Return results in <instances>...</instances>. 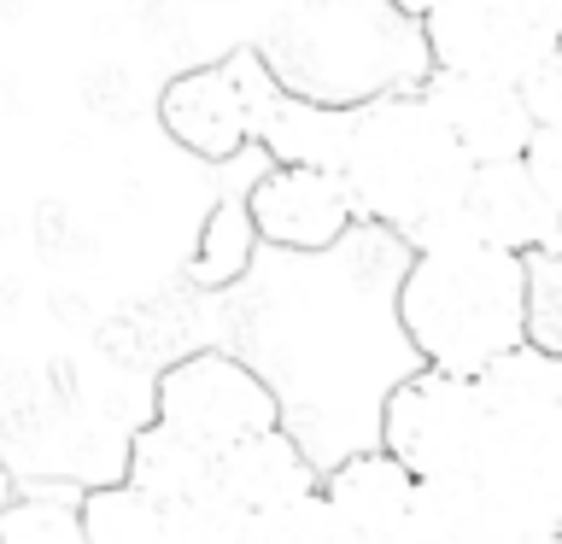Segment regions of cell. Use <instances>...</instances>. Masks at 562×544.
Masks as SVG:
<instances>
[{"instance_id": "obj_1", "label": "cell", "mask_w": 562, "mask_h": 544, "mask_svg": "<svg viewBox=\"0 0 562 544\" xmlns=\"http://www.w3.org/2000/svg\"><path fill=\"white\" fill-rule=\"evenodd\" d=\"M334 170H340L358 217L398 228L411 246L457 240V200L469 182V158L457 152L422 88H393V94L351 105Z\"/></svg>"}, {"instance_id": "obj_2", "label": "cell", "mask_w": 562, "mask_h": 544, "mask_svg": "<svg viewBox=\"0 0 562 544\" xmlns=\"http://www.w3.org/2000/svg\"><path fill=\"white\" fill-rule=\"evenodd\" d=\"M398 328L428 369L481 375L527 345V263L486 240L416 246L398 281Z\"/></svg>"}, {"instance_id": "obj_3", "label": "cell", "mask_w": 562, "mask_h": 544, "mask_svg": "<svg viewBox=\"0 0 562 544\" xmlns=\"http://www.w3.org/2000/svg\"><path fill=\"white\" fill-rule=\"evenodd\" d=\"M258 59L276 88L334 112L416 88L428 70L416 18L386 0H293L258 42Z\"/></svg>"}, {"instance_id": "obj_4", "label": "cell", "mask_w": 562, "mask_h": 544, "mask_svg": "<svg viewBox=\"0 0 562 544\" xmlns=\"http://www.w3.org/2000/svg\"><path fill=\"white\" fill-rule=\"evenodd\" d=\"M381 451L411 468V480L481 474L492 451V398L481 375L428 369L404 375L381 404Z\"/></svg>"}, {"instance_id": "obj_5", "label": "cell", "mask_w": 562, "mask_h": 544, "mask_svg": "<svg viewBox=\"0 0 562 544\" xmlns=\"http://www.w3.org/2000/svg\"><path fill=\"white\" fill-rule=\"evenodd\" d=\"M428 70L521 82L557 47V0H434L416 18Z\"/></svg>"}, {"instance_id": "obj_6", "label": "cell", "mask_w": 562, "mask_h": 544, "mask_svg": "<svg viewBox=\"0 0 562 544\" xmlns=\"http://www.w3.org/2000/svg\"><path fill=\"white\" fill-rule=\"evenodd\" d=\"M153 421H165L205 451H223L246 433L281 421L276 386L235 351H188L153 386Z\"/></svg>"}, {"instance_id": "obj_7", "label": "cell", "mask_w": 562, "mask_h": 544, "mask_svg": "<svg viewBox=\"0 0 562 544\" xmlns=\"http://www.w3.org/2000/svg\"><path fill=\"white\" fill-rule=\"evenodd\" d=\"M246 217L258 228V246L316 258L346 240V228L358 223V205H351L334 165H288V158H276L246 188Z\"/></svg>"}, {"instance_id": "obj_8", "label": "cell", "mask_w": 562, "mask_h": 544, "mask_svg": "<svg viewBox=\"0 0 562 544\" xmlns=\"http://www.w3.org/2000/svg\"><path fill=\"white\" fill-rule=\"evenodd\" d=\"M252 112H258V88H252L240 59L193 65L182 77H170L165 94H158L165 135L182 152L205 158V165H228L252 140Z\"/></svg>"}, {"instance_id": "obj_9", "label": "cell", "mask_w": 562, "mask_h": 544, "mask_svg": "<svg viewBox=\"0 0 562 544\" xmlns=\"http://www.w3.org/2000/svg\"><path fill=\"white\" fill-rule=\"evenodd\" d=\"M422 100L434 105V117L446 123L457 152L469 165H498V158H521L533 140V112H527L521 88L498 77H469V70H422Z\"/></svg>"}, {"instance_id": "obj_10", "label": "cell", "mask_w": 562, "mask_h": 544, "mask_svg": "<svg viewBox=\"0 0 562 544\" xmlns=\"http://www.w3.org/2000/svg\"><path fill=\"white\" fill-rule=\"evenodd\" d=\"M557 205L562 193L539 188L521 158L469 165L463 200H457V235L504 246V252H539V246H557Z\"/></svg>"}, {"instance_id": "obj_11", "label": "cell", "mask_w": 562, "mask_h": 544, "mask_svg": "<svg viewBox=\"0 0 562 544\" xmlns=\"http://www.w3.org/2000/svg\"><path fill=\"white\" fill-rule=\"evenodd\" d=\"M316 491H323V503L334 509V526H340L346 544H411L416 480H411V468L393 463L381 445L351 451L346 463L316 474Z\"/></svg>"}, {"instance_id": "obj_12", "label": "cell", "mask_w": 562, "mask_h": 544, "mask_svg": "<svg viewBox=\"0 0 562 544\" xmlns=\"http://www.w3.org/2000/svg\"><path fill=\"white\" fill-rule=\"evenodd\" d=\"M211 491H223L235 509H270L281 498H299V491H316V468L311 456L299 451V439L281 428H263V433H246L235 445H223L211 456Z\"/></svg>"}, {"instance_id": "obj_13", "label": "cell", "mask_w": 562, "mask_h": 544, "mask_svg": "<svg viewBox=\"0 0 562 544\" xmlns=\"http://www.w3.org/2000/svg\"><path fill=\"white\" fill-rule=\"evenodd\" d=\"M521 521L504 509L481 474L457 480H416L411 498V544H516Z\"/></svg>"}, {"instance_id": "obj_14", "label": "cell", "mask_w": 562, "mask_h": 544, "mask_svg": "<svg viewBox=\"0 0 562 544\" xmlns=\"http://www.w3.org/2000/svg\"><path fill=\"white\" fill-rule=\"evenodd\" d=\"M211 456L217 451L193 445V439H182L176 428H165V421H147V428L130 439L123 480L135 491H147L153 503H188V498H200V491H211Z\"/></svg>"}, {"instance_id": "obj_15", "label": "cell", "mask_w": 562, "mask_h": 544, "mask_svg": "<svg viewBox=\"0 0 562 544\" xmlns=\"http://www.w3.org/2000/svg\"><path fill=\"white\" fill-rule=\"evenodd\" d=\"M252 252H258V228L246 217V200H217L188 252V281L193 287H235L252 270Z\"/></svg>"}, {"instance_id": "obj_16", "label": "cell", "mask_w": 562, "mask_h": 544, "mask_svg": "<svg viewBox=\"0 0 562 544\" xmlns=\"http://www.w3.org/2000/svg\"><path fill=\"white\" fill-rule=\"evenodd\" d=\"M70 509H77V526L88 544H158V533H165V503H153L130 480L82 491Z\"/></svg>"}, {"instance_id": "obj_17", "label": "cell", "mask_w": 562, "mask_h": 544, "mask_svg": "<svg viewBox=\"0 0 562 544\" xmlns=\"http://www.w3.org/2000/svg\"><path fill=\"white\" fill-rule=\"evenodd\" d=\"M240 544H346L334 526V509L323 503V491H299L270 509H252L240 526Z\"/></svg>"}, {"instance_id": "obj_18", "label": "cell", "mask_w": 562, "mask_h": 544, "mask_svg": "<svg viewBox=\"0 0 562 544\" xmlns=\"http://www.w3.org/2000/svg\"><path fill=\"white\" fill-rule=\"evenodd\" d=\"M246 509H235L223 491H200L188 503H165V533L158 544H240Z\"/></svg>"}, {"instance_id": "obj_19", "label": "cell", "mask_w": 562, "mask_h": 544, "mask_svg": "<svg viewBox=\"0 0 562 544\" xmlns=\"http://www.w3.org/2000/svg\"><path fill=\"white\" fill-rule=\"evenodd\" d=\"M0 544H88L77 509L59 498H18L0 509Z\"/></svg>"}, {"instance_id": "obj_20", "label": "cell", "mask_w": 562, "mask_h": 544, "mask_svg": "<svg viewBox=\"0 0 562 544\" xmlns=\"http://www.w3.org/2000/svg\"><path fill=\"white\" fill-rule=\"evenodd\" d=\"M386 7H398L404 18H422V12H428V7H434V0H386Z\"/></svg>"}, {"instance_id": "obj_21", "label": "cell", "mask_w": 562, "mask_h": 544, "mask_svg": "<svg viewBox=\"0 0 562 544\" xmlns=\"http://www.w3.org/2000/svg\"><path fill=\"white\" fill-rule=\"evenodd\" d=\"M516 544H562L557 533H527V539H516Z\"/></svg>"}]
</instances>
